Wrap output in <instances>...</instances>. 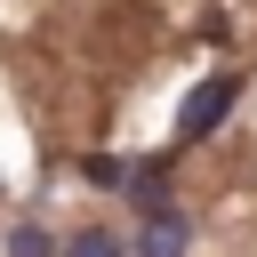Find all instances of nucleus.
I'll return each instance as SVG.
<instances>
[{
    "label": "nucleus",
    "mask_w": 257,
    "mask_h": 257,
    "mask_svg": "<svg viewBox=\"0 0 257 257\" xmlns=\"http://www.w3.org/2000/svg\"><path fill=\"white\" fill-rule=\"evenodd\" d=\"M56 257H128V241H120V233H104V225H88V233H72Z\"/></svg>",
    "instance_id": "3"
},
{
    "label": "nucleus",
    "mask_w": 257,
    "mask_h": 257,
    "mask_svg": "<svg viewBox=\"0 0 257 257\" xmlns=\"http://www.w3.org/2000/svg\"><path fill=\"white\" fill-rule=\"evenodd\" d=\"M233 96H241V72H201V88L177 104V137H185V145H201V137L233 112Z\"/></svg>",
    "instance_id": "1"
},
{
    "label": "nucleus",
    "mask_w": 257,
    "mask_h": 257,
    "mask_svg": "<svg viewBox=\"0 0 257 257\" xmlns=\"http://www.w3.org/2000/svg\"><path fill=\"white\" fill-rule=\"evenodd\" d=\"M80 169H88V185H120V177H128V161H112V153H88Z\"/></svg>",
    "instance_id": "5"
},
{
    "label": "nucleus",
    "mask_w": 257,
    "mask_h": 257,
    "mask_svg": "<svg viewBox=\"0 0 257 257\" xmlns=\"http://www.w3.org/2000/svg\"><path fill=\"white\" fill-rule=\"evenodd\" d=\"M8 257H56V241H48L40 225H16V233H8Z\"/></svg>",
    "instance_id": "4"
},
{
    "label": "nucleus",
    "mask_w": 257,
    "mask_h": 257,
    "mask_svg": "<svg viewBox=\"0 0 257 257\" xmlns=\"http://www.w3.org/2000/svg\"><path fill=\"white\" fill-rule=\"evenodd\" d=\"M185 249H193V217H185L177 201L145 209V233H137V257H185Z\"/></svg>",
    "instance_id": "2"
}]
</instances>
